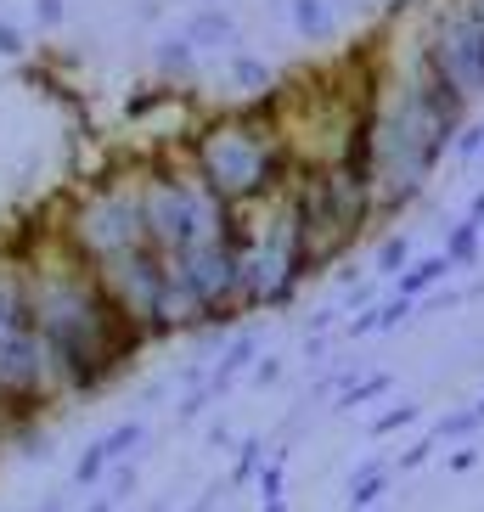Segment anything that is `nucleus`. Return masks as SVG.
I'll return each mask as SVG.
<instances>
[{
    "label": "nucleus",
    "instance_id": "nucleus-1",
    "mask_svg": "<svg viewBox=\"0 0 484 512\" xmlns=\"http://www.w3.org/2000/svg\"><path fill=\"white\" fill-rule=\"evenodd\" d=\"M12 248L29 259L34 332L46 338L51 355L62 361L74 400L79 394H102L107 383H119V377L136 366V355L147 349V338L107 304V293L91 276V265L68 254V242L57 237V226L40 242H12Z\"/></svg>",
    "mask_w": 484,
    "mask_h": 512
},
{
    "label": "nucleus",
    "instance_id": "nucleus-2",
    "mask_svg": "<svg viewBox=\"0 0 484 512\" xmlns=\"http://www.w3.org/2000/svg\"><path fill=\"white\" fill-rule=\"evenodd\" d=\"M192 169L214 197H226L231 209L271 203L299 181V152L282 130V107L271 96H254L248 107L214 113L192 136Z\"/></svg>",
    "mask_w": 484,
    "mask_h": 512
},
{
    "label": "nucleus",
    "instance_id": "nucleus-3",
    "mask_svg": "<svg viewBox=\"0 0 484 512\" xmlns=\"http://www.w3.org/2000/svg\"><path fill=\"white\" fill-rule=\"evenodd\" d=\"M57 237L68 242V254L85 259V265H102V259L124 254V248H141L147 226H141V197L136 181H96L85 197H74L62 209Z\"/></svg>",
    "mask_w": 484,
    "mask_h": 512
},
{
    "label": "nucleus",
    "instance_id": "nucleus-4",
    "mask_svg": "<svg viewBox=\"0 0 484 512\" xmlns=\"http://www.w3.org/2000/svg\"><path fill=\"white\" fill-rule=\"evenodd\" d=\"M423 57L434 62V74L462 102H479L484 96V12L473 0H451L434 17V29L423 40Z\"/></svg>",
    "mask_w": 484,
    "mask_h": 512
},
{
    "label": "nucleus",
    "instance_id": "nucleus-5",
    "mask_svg": "<svg viewBox=\"0 0 484 512\" xmlns=\"http://www.w3.org/2000/svg\"><path fill=\"white\" fill-rule=\"evenodd\" d=\"M91 276L102 282L107 304H113L147 344H158V287H164V259L141 242V248H124V254L91 265Z\"/></svg>",
    "mask_w": 484,
    "mask_h": 512
},
{
    "label": "nucleus",
    "instance_id": "nucleus-6",
    "mask_svg": "<svg viewBox=\"0 0 484 512\" xmlns=\"http://www.w3.org/2000/svg\"><path fill=\"white\" fill-rule=\"evenodd\" d=\"M181 332H214V316L197 282L186 276L181 259H164V287H158V338H181Z\"/></svg>",
    "mask_w": 484,
    "mask_h": 512
},
{
    "label": "nucleus",
    "instance_id": "nucleus-7",
    "mask_svg": "<svg viewBox=\"0 0 484 512\" xmlns=\"http://www.w3.org/2000/svg\"><path fill=\"white\" fill-rule=\"evenodd\" d=\"M147 445V422H119V428H107L102 439H91L85 445V456L74 462V490H91V484H102L107 479V467L113 462H130V456Z\"/></svg>",
    "mask_w": 484,
    "mask_h": 512
},
{
    "label": "nucleus",
    "instance_id": "nucleus-8",
    "mask_svg": "<svg viewBox=\"0 0 484 512\" xmlns=\"http://www.w3.org/2000/svg\"><path fill=\"white\" fill-rule=\"evenodd\" d=\"M254 361H259V338H254V332H231V344L220 349V361H214V366H209V377H203L214 400H226V394L237 389V377L248 372Z\"/></svg>",
    "mask_w": 484,
    "mask_h": 512
},
{
    "label": "nucleus",
    "instance_id": "nucleus-9",
    "mask_svg": "<svg viewBox=\"0 0 484 512\" xmlns=\"http://www.w3.org/2000/svg\"><path fill=\"white\" fill-rule=\"evenodd\" d=\"M181 34L197 46V57H203V51H237V23H231L226 6H203V12H192Z\"/></svg>",
    "mask_w": 484,
    "mask_h": 512
},
{
    "label": "nucleus",
    "instance_id": "nucleus-10",
    "mask_svg": "<svg viewBox=\"0 0 484 512\" xmlns=\"http://www.w3.org/2000/svg\"><path fill=\"white\" fill-rule=\"evenodd\" d=\"M451 271H456V265L445 254H423V259H411L406 271L394 276V293H400V299H428V293H434Z\"/></svg>",
    "mask_w": 484,
    "mask_h": 512
},
{
    "label": "nucleus",
    "instance_id": "nucleus-11",
    "mask_svg": "<svg viewBox=\"0 0 484 512\" xmlns=\"http://www.w3.org/2000/svg\"><path fill=\"white\" fill-rule=\"evenodd\" d=\"M226 74H231V85L248 91V96H271L276 91V68L265 57H254V51H231Z\"/></svg>",
    "mask_w": 484,
    "mask_h": 512
},
{
    "label": "nucleus",
    "instance_id": "nucleus-12",
    "mask_svg": "<svg viewBox=\"0 0 484 512\" xmlns=\"http://www.w3.org/2000/svg\"><path fill=\"white\" fill-rule=\"evenodd\" d=\"M394 479V467L389 462H366L355 467V479H349V512H372L383 501V490H389Z\"/></svg>",
    "mask_w": 484,
    "mask_h": 512
},
{
    "label": "nucleus",
    "instance_id": "nucleus-13",
    "mask_svg": "<svg viewBox=\"0 0 484 512\" xmlns=\"http://www.w3.org/2000/svg\"><path fill=\"white\" fill-rule=\"evenodd\" d=\"M152 62H158V74L164 79H192L197 74V46L186 40V34H164L158 51H152Z\"/></svg>",
    "mask_w": 484,
    "mask_h": 512
},
{
    "label": "nucleus",
    "instance_id": "nucleus-14",
    "mask_svg": "<svg viewBox=\"0 0 484 512\" xmlns=\"http://www.w3.org/2000/svg\"><path fill=\"white\" fill-rule=\"evenodd\" d=\"M288 17H293V29L304 34V40H327L333 34V0H288Z\"/></svg>",
    "mask_w": 484,
    "mask_h": 512
},
{
    "label": "nucleus",
    "instance_id": "nucleus-15",
    "mask_svg": "<svg viewBox=\"0 0 484 512\" xmlns=\"http://www.w3.org/2000/svg\"><path fill=\"white\" fill-rule=\"evenodd\" d=\"M479 248H484V226L462 214V220L451 226V237H445V259L462 271V265H479Z\"/></svg>",
    "mask_w": 484,
    "mask_h": 512
},
{
    "label": "nucleus",
    "instance_id": "nucleus-16",
    "mask_svg": "<svg viewBox=\"0 0 484 512\" xmlns=\"http://www.w3.org/2000/svg\"><path fill=\"white\" fill-rule=\"evenodd\" d=\"M389 383H394L389 372H366L361 383L349 377L344 389H338V411H355V406H366V400H383V394H389Z\"/></svg>",
    "mask_w": 484,
    "mask_h": 512
},
{
    "label": "nucleus",
    "instance_id": "nucleus-17",
    "mask_svg": "<svg viewBox=\"0 0 484 512\" xmlns=\"http://www.w3.org/2000/svg\"><path fill=\"white\" fill-rule=\"evenodd\" d=\"M411 265V237L400 231V237H383V248H378V259H372V271L378 276H400Z\"/></svg>",
    "mask_w": 484,
    "mask_h": 512
},
{
    "label": "nucleus",
    "instance_id": "nucleus-18",
    "mask_svg": "<svg viewBox=\"0 0 484 512\" xmlns=\"http://www.w3.org/2000/svg\"><path fill=\"white\" fill-rule=\"evenodd\" d=\"M479 406H468V411H451V417H439V428H434V439L439 445H451V439H468L473 428H479Z\"/></svg>",
    "mask_w": 484,
    "mask_h": 512
},
{
    "label": "nucleus",
    "instance_id": "nucleus-19",
    "mask_svg": "<svg viewBox=\"0 0 484 512\" xmlns=\"http://www.w3.org/2000/svg\"><path fill=\"white\" fill-rule=\"evenodd\" d=\"M259 456H265V445H259V439H242V445H237V467H231V484L259 479Z\"/></svg>",
    "mask_w": 484,
    "mask_h": 512
},
{
    "label": "nucleus",
    "instance_id": "nucleus-20",
    "mask_svg": "<svg viewBox=\"0 0 484 512\" xmlns=\"http://www.w3.org/2000/svg\"><path fill=\"white\" fill-rule=\"evenodd\" d=\"M282 479H288V456H271L259 467V501H282Z\"/></svg>",
    "mask_w": 484,
    "mask_h": 512
},
{
    "label": "nucleus",
    "instance_id": "nucleus-21",
    "mask_svg": "<svg viewBox=\"0 0 484 512\" xmlns=\"http://www.w3.org/2000/svg\"><path fill=\"white\" fill-rule=\"evenodd\" d=\"M411 422H417V406H411V400H400V406H389L378 422H372V439H383V434H400V428H411Z\"/></svg>",
    "mask_w": 484,
    "mask_h": 512
},
{
    "label": "nucleus",
    "instance_id": "nucleus-22",
    "mask_svg": "<svg viewBox=\"0 0 484 512\" xmlns=\"http://www.w3.org/2000/svg\"><path fill=\"white\" fill-rule=\"evenodd\" d=\"M451 152L462 158V164H473V158H484V124H462L451 141Z\"/></svg>",
    "mask_w": 484,
    "mask_h": 512
},
{
    "label": "nucleus",
    "instance_id": "nucleus-23",
    "mask_svg": "<svg viewBox=\"0 0 484 512\" xmlns=\"http://www.w3.org/2000/svg\"><path fill=\"white\" fill-rule=\"evenodd\" d=\"M434 445H439V439H434V434H428V439H417V445H411V451H406V456H400V462H394V467H400V473H411V467H423V462H428V456H434Z\"/></svg>",
    "mask_w": 484,
    "mask_h": 512
},
{
    "label": "nucleus",
    "instance_id": "nucleus-24",
    "mask_svg": "<svg viewBox=\"0 0 484 512\" xmlns=\"http://www.w3.org/2000/svg\"><path fill=\"white\" fill-rule=\"evenodd\" d=\"M0 57H23V29L12 17H0Z\"/></svg>",
    "mask_w": 484,
    "mask_h": 512
},
{
    "label": "nucleus",
    "instance_id": "nucleus-25",
    "mask_svg": "<svg viewBox=\"0 0 484 512\" xmlns=\"http://www.w3.org/2000/svg\"><path fill=\"white\" fill-rule=\"evenodd\" d=\"M62 17H68V6H62V0H34V23H40V29H57Z\"/></svg>",
    "mask_w": 484,
    "mask_h": 512
},
{
    "label": "nucleus",
    "instance_id": "nucleus-26",
    "mask_svg": "<svg viewBox=\"0 0 484 512\" xmlns=\"http://www.w3.org/2000/svg\"><path fill=\"white\" fill-rule=\"evenodd\" d=\"M276 377H282V355H265V361H254V383H259V389H271Z\"/></svg>",
    "mask_w": 484,
    "mask_h": 512
},
{
    "label": "nucleus",
    "instance_id": "nucleus-27",
    "mask_svg": "<svg viewBox=\"0 0 484 512\" xmlns=\"http://www.w3.org/2000/svg\"><path fill=\"white\" fill-rule=\"evenodd\" d=\"M451 473H473V467H479V451H473V445H462V451H451Z\"/></svg>",
    "mask_w": 484,
    "mask_h": 512
},
{
    "label": "nucleus",
    "instance_id": "nucleus-28",
    "mask_svg": "<svg viewBox=\"0 0 484 512\" xmlns=\"http://www.w3.org/2000/svg\"><path fill=\"white\" fill-rule=\"evenodd\" d=\"M85 512H119V496L107 490V496H96V501H91V507H85Z\"/></svg>",
    "mask_w": 484,
    "mask_h": 512
},
{
    "label": "nucleus",
    "instance_id": "nucleus-29",
    "mask_svg": "<svg viewBox=\"0 0 484 512\" xmlns=\"http://www.w3.org/2000/svg\"><path fill=\"white\" fill-rule=\"evenodd\" d=\"M468 220H479V226H484V192L473 197V209H468Z\"/></svg>",
    "mask_w": 484,
    "mask_h": 512
},
{
    "label": "nucleus",
    "instance_id": "nucleus-30",
    "mask_svg": "<svg viewBox=\"0 0 484 512\" xmlns=\"http://www.w3.org/2000/svg\"><path fill=\"white\" fill-rule=\"evenodd\" d=\"M259 512H288V501H259Z\"/></svg>",
    "mask_w": 484,
    "mask_h": 512
},
{
    "label": "nucleus",
    "instance_id": "nucleus-31",
    "mask_svg": "<svg viewBox=\"0 0 484 512\" xmlns=\"http://www.w3.org/2000/svg\"><path fill=\"white\" fill-rule=\"evenodd\" d=\"M40 512H62V496H51V501H46V507H40Z\"/></svg>",
    "mask_w": 484,
    "mask_h": 512
},
{
    "label": "nucleus",
    "instance_id": "nucleus-32",
    "mask_svg": "<svg viewBox=\"0 0 484 512\" xmlns=\"http://www.w3.org/2000/svg\"><path fill=\"white\" fill-rule=\"evenodd\" d=\"M203 6H220V0H203Z\"/></svg>",
    "mask_w": 484,
    "mask_h": 512
},
{
    "label": "nucleus",
    "instance_id": "nucleus-33",
    "mask_svg": "<svg viewBox=\"0 0 484 512\" xmlns=\"http://www.w3.org/2000/svg\"><path fill=\"white\" fill-rule=\"evenodd\" d=\"M473 6H479V12H484V0H473Z\"/></svg>",
    "mask_w": 484,
    "mask_h": 512
},
{
    "label": "nucleus",
    "instance_id": "nucleus-34",
    "mask_svg": "<svg viewBox=\"0 0 484 512\" xmlns=\"http://www.w3.org/2000/svg\"><path fill=\"white\" fill-rule=\"evenodd\" d=\"M479 417H484V400H479Z\"/></svg>",
    "mask_w": 484,
    "mask_h": 512
},
{
    "label": "nucleus",
    "instance_id": "nucleus-35",
    "mask_svg": "<svg viewBox=\"0 0 484 512\" xmlns=\"http://www.w3.org/2000/svg\"><path fill=\"white\" fill-rule=\"evenodd\" d=\"M479 164H484V158H479Z\"/></svg>",
    "mask_w": 484,
    "mask_h": 512
}]
</instances>
